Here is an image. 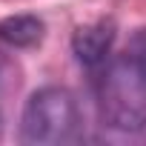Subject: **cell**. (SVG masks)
Segmentation results:
<instances>
[{"instance_id": "1", "label": "cell", "mask_w": 146, "mask_h": 146, "mask_svg": "<svg viewBox=\"0 0 146 146\" xmlns=\"http://www.w3.org/2000/svg\"><path fill=\"white\" fill-rule=\"evenodd\" d=\"M98 109L109 129H146V29L135 32L129 46L103 63L98 80Z\"/></svg>"}, {"instance_id": "2", "label": "cell", "mask_w": 146, "mask_h": 146, "mask_svg": "<svg viewBox=\"0 0 146 146\" xmlns=\"http://www.w3.org/2000/svg\"><path fill=\"white\" fill-rule=\"evenodd\" d=\"M80 135V109L78 100L63 86L37 89L23 109L20 137L29 146H60Z\"/></svg>"}, {"instance_id": "3", "label": "cell", "mask_w": 146, "mask_h": 146, "mask_svg": "<svg viewBox=\"0 0 146 146\" xmlns=\"http://www.w3.org/2000/svg\"><path fill=\"white\" fill-rule=\"evenodd\" d=\"M112 43H115V23L112 20L86 23V26L75 29V35H72V52L83 66H103L109 60Z\"/></svg>"}, {"instance_id": "4", "label": "cell", "mask_w": 146, "mask_h": 146, "mask_svg": "<svg viewBox=\"0 0 146 146\" xmlns=\"http://www.w3.org/2000/svg\"><path fill=\"white\" fill-rule=\"evenodd\" d=\"M0 40L15 46V49H29L43 40V20L35 15H15L0 20Z\"/></svg>"}, {"instance_id": "5", "label": "cell", "mask_w": 146, "mask_h": 146, "mask_svg": "<svg viewBox=\"0 0 146 146\" xmlns=\"http://www.w3.org/2000/svg\"><path fill=\"white\" fill-rule=\"evenodd\" d=\"M0 117H3V78H0Z\"/></svg>"}]
</instances>
